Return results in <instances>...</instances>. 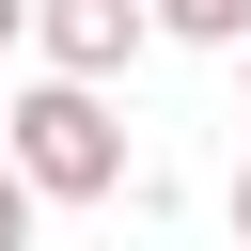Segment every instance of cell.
I'll list each match as a JSON object with an SVG mask.
<instances>
[{
	"mask_svg": "<svg viewBox=\"0 0 251 251\" xmlns=\"http://www.w3.org/2000/svg\"><path fill=\"white\" fill-rule=\"evenodd\" d=\"M16 31H31V0H0V47H16Z\"/></svg>",
	"mask_w": 251,
	"mask_h": 251,
	"instance_id": "obj_6",
	"label": "cell"
},
{
	"mask_svg": "<svg viewBox=\"0 0 251 251\" xmlns=\"http://www.w3.org/2000/svg\"><path fill=\"white\" fill-rule=\"evenodd\" d=\"M0 157L31 173V204H110V188H126V110H110L94 78H31V94L0 110Z\"/></svg>",
	"mask_w": 251,
	"mask_h": 251,
	"instance_id": "obj_1",
	"label": "cell"
},
{
	"mask_svg": "<svg viewBox=\"0 0 251 251\" xmlns=\"http://www.w3.org/2000/svg\"><path fill=\"white\" fill-rule=\"evenodd\" d=\"M31 47H47V78H94V94H110V78L157 47V16H141V0H31Z\"/></svg>",
	"mask_w": 251,
	"mask_h": 251,
	"instance_id": "obj_2",
	"label": "cell"
},
{
	"mask_svg": "<svg viewBox=\"0 0 251 251\" xmlns=\"http://www.w3.org/2000/svg\"><path fill=\"white\" fill-rule=\"evenodd\" d=\"M173 47H251V0H141Z\"/></svg>",
	"mask_w": 251,
	"mask_h": 251,
	"instance_id": "obj_3",
	"label": "cell"
},
{
	"mask_svg": "<svg viewBox=\"0 0 251 251\" xmlns=\"http://www.w3.org/2000/svg\"><path fill=\"white\" fill-rule=\"evenodd\" d=\"M235 251H251V157H235Z\"/></svg>",
	"mask_w": 251,
	"mask_h": 251,
	"instance_id": "obj_5",
	"label": "cell"
},
{
	"mask_svg": "<svg viewBox=\"0 0 251 251\" xmlns=\"http://www.w3.org/2000/svg\"><path fill=\"white\" fill-rule=\"evenodd\" d=\"M0 251H31V173L0 157Z\"/></svg>",
	"mask_w": 251,
	"mask_h": 251,
	"instance_id": "obj_4",
	"label": "cell"
},
{
	"mask_svg": "<svg viewBox=\"0 0 251 251\" xmlns=\"http://www.w3.org/2000/svg\"><path fill=\"white\" fill-rule=\"evenodd\" d=\"M235 78H251V47H235Z\"/></svg>",
	"mask_w": 251,
	"mask_h": 251,
	"instance_id": "obj_7",
	"label": "cell"
}]
</instances>
